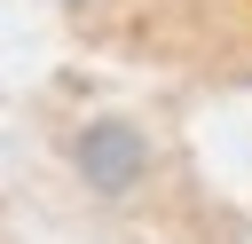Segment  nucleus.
<instances>
[{"mask_svg":"<svg viewBox=\"0 0 252 244\" xmlns=\"http://www.w3.org/2000/svg\"><path fill=\"white\" fill-rule=\"evenodd\" d=\"M71 165H79V181H87L94 197H126V189H142V173H150V134H142L134 118H87V126L71 134Z\"/></svg>","mask_w":252,"mask_h":244,"instance_id":"1","label":"nucleus"}]
</instances>
